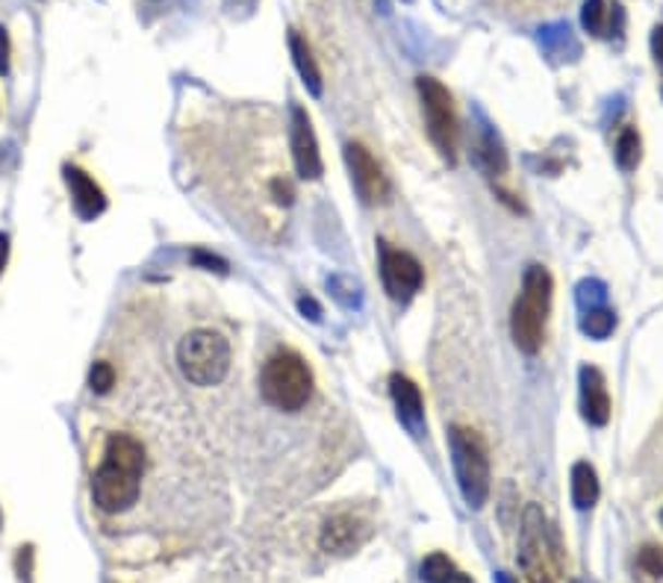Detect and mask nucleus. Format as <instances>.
<instances>
[{
	"instance_id": "1",
	"label": "nucleus",
	"mask_w": 663,
	"mask_h": 583,
	"mask_svg": "<svg viewBox=\"0 0 663 583\" xmlns=\"http://www.w3.org/2000/svg\"><path fill=\"white\" fill-rule=\"evenodd\" d=\"M145 472V451L128 434L109 436L104 463L92 477V498L104 513H124L136 505Z\"/></svg>"
},
{
	"instance_id": "2",
	"label": "nucleus",
	"mask_w": 663,
	"mask_h": 583,
	"mask_svg": "<svg viewBox=\"0 0 663 583\" xmlns=\"http://www.w3.org/2000/svg\"><path fill=\"white\" fill-rule=\"evenodd\" d=\"M549 307H552V275L543 266H531L525 271L522 295L516 297L510 316V333L516 348L525 354H537L543 345Z\"/></svg>"
},
{
	"instance_id": "3",
	"label": "nucleus",
	"mask_w": 663,
	"mask_h": 583,
	"mask_svg": "<svg viewBox=\"0 0 663 583\" xmlns=\"http://www.w3.org/2000/svg\"><path fill=\"white\" fill-rule=\"evenodd\" d=\"M519 569L525 583H557L560 578V545L552 524L537 505L525 510L522 543H519Z\"/></svg>"
},
{
	"instance_id": "4",
	"label": "nucleus",
	"mask_w": 663,
	"mask_h": 583,
	"mask_svg": "<svg viewBox=\"0 0 663 583\" xmlns=\"http://www.w3.org/2000/svg\"><path fill=\"white\" fill-rule=\"evenodd\" d=\"M260 392L268 404L284 413H298L313 396V372L304 356L296 351H280L268 360L260 375Z\"/></svg>"
},
{
	"instance_id": "5",
	"label": "nucleus",
	"mask_w": 663,
	"mask_h": 583,
	"mask_svg": "<svg viewBox=\"0 0 663 583\" xmlns=\"http://www.w3.org/2000/svg\"><path fill=\"white\" fill-rule=\"evenodd\" d=\"M451 460H455L457 484L463 493L466 505L484 507L490 495V457H486V442L472 427H451Z\"/></svg>"
},
{
	"instance_id": "6",
	"label": "nucleus",
	"mask_w": 663,
	"mask_h": 583,
	"mask_svg": "<svg viewBox=\"0 0 663 583\" xmlns=\"http://www.w3.org/2000/svg\"><path fill=\"white\" fill-rule=\"evenodd\" d=\"M180 372L189 384L216 386L228 377L230 345L228 339L218 337L213 330H195L189 333L178 348Z\"/></svg>"
},
{
	"instance_id": "7",
	"label": "nucleus",
	"mask_w": 663,
	"mask_h": 583,
	"mask_svg": "<svg viewBox=\"0 0 663 583\" xmlns=\"http://www.w3.org/2000/svg\"><path fill=\"white\" fill-rule=\"evenodd\" d=\"M419 98H422V109H425V121H427V133H431V142L436 145V150L443 154V159L455 162L457 157V116H455V104H451V95L448 89L434 77H419Z\"/></svg>"
},
{
	"instance_id": "8",
	"label": "nucleus",
	"mask_w": 663,
	"mask_h": 583,
	"mask_svg": "<svg viewBox=\"0 0 663 583\" xmlns=\"http://www.w3.org/2000/svg\"><path fill=\"white\" fill-rule=\"evenodd\" d=\"M381 277H384L386 295L401 304H407L425 283V271L419 266V259L389 245H381Z\"/></svg>"
},
{
	"instance_id": "9",
	"label": "nucleus",
	"mask_w": 663,
	"mask_h": 583,
	"mask_svg": "<svg viewBox=\"0 0 663 583\" xmlns=\"http://www.w3.org/2000/svg\"><path fill=\"white\" fill-rule=\"evenodd\" d=\"M346 162L363 204H384L389 198V180H386L384 169L377 166V159L363 145H348Z\"/></svg>"
},
{
	"instance_id": "10",
	"label": "nucleus",
	"mask_w": 663,
	"mask_h": 583,
	"mask_svg": "<svg viewBox=\"0 0 663 583\" xmlns=\"http://www.w3.org/2000/svg\"><path fill=\"white\" fill-rule=\"evenodd\" d=\"M292 159L301 178L316 180L322 174V154H318L316 133L310 127L308 112L301 107L292 109Z\"/></svg>"
},
{
	"instance_id": "11",
	"label": "nucleus",
	"mask_w": 663,
	"mask_h": 583,
	"mask_svg": "<svg viewBox=\"0 0 663 583\" xmlns=\"http://www.w3.org/2000/svg\"><path fill=\"white\" fill-rule=\"evenodd\" d=\"M65 183H69L71 201H74V209H77V216L83 218V221H92V218H98L100 212L107 209L104 189H100L86 171L65 166Z\"/></svg>"
},
{
	"instance_id": "12",
	"label": "nucleus",
	"mask_w": 663,
	"mask_h": 583,
	"mask_svg": "<svg viewBox=\"0 0 663 583\" xmlns=\"http://www.w3.org/2000/svg\"><path fill=\"white\" fill-rule=\"evenodd\" d=\"M581 413L590 425L602 427L611 418V396H607V384L599 368H581Z\"/></svg>"
},
{
	"instance_id": "13",
	"label": "nucleus",
	"mask_w": 663,
	"mask_h": 583,
	"mask_svg": "<svg viewBox=\"0 0 663 583\" xmlns=\"http://www.w3.org/2000/svg\"><path fill=\"white\" fill-rule=\"evenodd\" d=\"M389 392L396 401L398 418L405 422L413 434H422V422H425V404H422V392L419 386L405 375L389 377Z\"/></svg>"
},
{
	"instance_id": "14",
	"label": "nucleus",
	"mask_w": 663,
	"mask_h": 583,
	"mask_svg": "<svg viewBox=\"0 0 663 583\" xmlns=\"http://www.w3.org/2000/svg\"><path fill=\"white\" fill-rule=\"evenodd\" d=\"M363 536H366V527H363L360 519H354V515H337L322 531V548L327 554H351L357 545L363 543Z\"/></svg>"
},
{
	"instance_id": "15",
	"label": "nucleus",
	"mask_w": 663,
	"mask_h": 583,
	"mask_svg": "<svg viewBox=\"0 0 663 583\" xmlns=\"http://www.w3.org/2000/svg\"><path fill=\"white\" fill-rule=\"evenodd\" d=\"M584 27L593 33V36H616V33L623 31V10H619V3H607V0H587Z\"/></svg>"
},
{
	"instance_id": "16",
	"label": "nucleus",
	"mask_w": 663,
	"mask_h": 583,
	"mask_svg": "<svg viewBox=\"0 0 663 583\" xmlns=\"http://www.w3.org/2000/svg\"><path fill=\"white\" fill-rule=\"evenodd\" d=\"M599 501V477L590 463H575L572 469V505L590 510Z\"/></svg>"
},
{
	"instance_id": "17",
	"label": "nucleus",
	"mask_w": 663,
	"mask_h": 583,
	"mask_svg": "<svg viewBox=\"0 0 663 583\" xmlns=\"http://www.w3.org/2000/svg\"><path fill=\"white\" fill-rule=\"evenodd\" d=\"M289 48H292V60H296L298 65V74L304 77V83L310 86V92L313 95H322V74H318V65L316 60H313V50H310V45L298 33H292V39H289Z\"/></svg>"
},
{
	"instance_id": "18",
	"label": "nucleus",
	"mask_w": 663,
	"mask_h": 583,
	"mask_svg": "<svg viewBox=\"0 0 663 583\" xmlns=\"http://www.w3.org/2000/svg\"><path fill=\"white\" fill-rule=\"evenodd\" d=\"M422 581L425 583H472L469 574L457 569L446 554H431L422 563Z\"/></svg>"
},
{
	"instance_id": "19",
	"label": "nucleus",
	"mask_w": 663,
	"mask_h": 583,
	"mask_svg": "<svg viewBox=\"0 0 663 583\" xmlns=\"http://www.w3.org/2000/svg\"><path fill=\"white\" fill-rule=\"evenodd\" d=\"M616 327V316L607 307H595V309H584V318H581V330L590 333L593 339H604L611 337V330Z\"/></svg>"
},
{
	"instance_id": "20",
	"label": "nucleus",
	"mask_w": 663,
	"mask_h": 583,
	"mask_svg": "<svg viewBox=\"0 0 663 583\" xmlns=\"http://www.w3.org/2000/svg\"><path fill=\"white\" fill-rule=\"evenodd\" d=\"M616 162H619L623 171L637 169V162H640V136H637L634 127L623 130V136L616 142Z\"/></svg>"
},
{
	"instance_id": "21",
	"label": "nucleus",
	"mask_w": 663,
	"mask_h": 583,
	"mask_svg": "<svg viewBox=\"0 0 663 583\" xmlns=\"http://www.w3.org/2000/svg\"><path fill=\"white\" fill-rule=\"evenodd\" d=\"M481 159H484L486 171H505L507 159H505V150H502V145L495 142L493 136L484 138V145H481Z\"/></svg>"
},
{
	"instance_id": "22",
	"label": "nucleus",
	"mask_w": 663,
	"mask_h": 583,
	"mask_svg": "<svg viewBox=\"0 0 663 583\" xmlns=\"http://www.w3.org/2000/svg\"><path fill=\"white\" fill-rule=\"evenodd\" d=\"M112 384H116V372H112V366L109 363H95L89 372V386L92 392H98V396H107L109 389H112Z\"/></svg>"
},
{
	"instance_id": "23",
	"label": "nucleus",
	"mask_w": 663,
	"mask_h": 583,
	"mask_svg": "<svg viewBox=\"0 0 663 583\" xmlns=\"http://www.w3.org/2000/svg\"><path fill=\"white\" fill-rule=\"evenodd\" d=\"M578 301H581V307L584 309L604 307V287L602 283H595V280H584V283L578 287Z\"/></svg>"
},
{
	"instance_id": "24",
	"label": "nucleus",
	"mask_w": 663,
	"mask_h": 583,
	"mask_svg": "<svg viewBox=\"0 0 663 583\" xmlns=\"http://www.w3.org/2000/svg\"><path fill=\"white\" fill-rule=\"evenodd\" d=\"M640 566H643V569L649 574H663V554H661V548H654V545L643 548V554H640Z\"/></svg>"
},
{
	"instance_id": "25",
	"label": "nucleus",
	"mask_w": 663,
	"mask_h": 583,
	"mask_svg": "<svg viewBox=\"0 0 663 583\" xmlns=\"http://www.w3.org/2000/svg\"><path fill=\"white\" fill-rule=\"evenodd\" d=\"M192 263H195V266L209 268V271H228V263H225V259L213 257V254H207V251H195V254H192Z\"/></svg>"
},
{
	"instance_id": "26",
	"label": "nucleus",
	"mask_w": 663,
	"mask_h": 583,
	"mask_svg": "<svg viewBox=\"0 0 663 583\" xmlns=\"http://www.w3.org/2000/svg\"><path fill=\"white\" fill-rule=\"evenodd\" d=\"M10 36H7V31L0 27V74H7L10 71Z\"/></svg>"
},
{
	"instance_id": "27",
	"label": "nucleus",
	"mask_w": 663,
	"mask_h": 583,
	"mask_svg": "<svg viewBox=\"0 0 663 583\" xmlns=\"http://www.w3.org/2000/svg\"><path fill=\"white\" fill-rule=\"evenodd\" d=\"M272 189H275V195H278V204H292V195H296V192H292V183H289V180H275Z\"/></svg>"
},
{
	"instance_id": "28",
	"label": "nucleus",
	"mask_w": 663,
	"mask_h": 583,
	"mask_svg": "<svg viewBox=\"0 0 663 583\" xmlns=\"http://www.w3.org/2000/svg\"><path fill=\"white\" fill-rule=\"evenodd\" d=\"M652 48H654V57H658V62L663 65V27H658V31H654Z\"/></svg>"
},
{
	"instance_id": "29",
	"label": "nucleus",
	"mask_w": 663,
	"mask_h": 583,
	"mask_svg": "<svg viewBox=\"0 0 663 583\" xmlns=\"http://www.w3.org/2000/svg\"><path fill=\"white\" fill-rule=\"evenodd\" d=\"M298 307H301V313H310V318H318V307L310 301V297H301Z\"/></svg>"
},
{
	"instance_id": "30",
	"label": "nucleus",
	"mask_w": 663,
	"mask_h": 583,
	"mask_svg": "<svg viewBox=\"0 0 663 583\" xmlns=\"http://www.w3.org/2000/svg\"><path fill=\"white\" fill-rule=\"evenodd\" d=\"M7 257H10V239L0 233V271L7 266Z\"/></svg>"
},
{
	"instance_id": "31",
	"label": "nucleus",
	"mask_w": 663,
	"mask_h": 583,
	"mask_svg": "<svg viewBox=\"0 0 663 583\" xmlns=\"http://www.w3.org/2000/svg\"><path fill=\"white\" fill-rule=\"evenodd\" d=\"M498 583H510V578H507V574H502V578H498Z\"/></svg>"
}]
</instances>
